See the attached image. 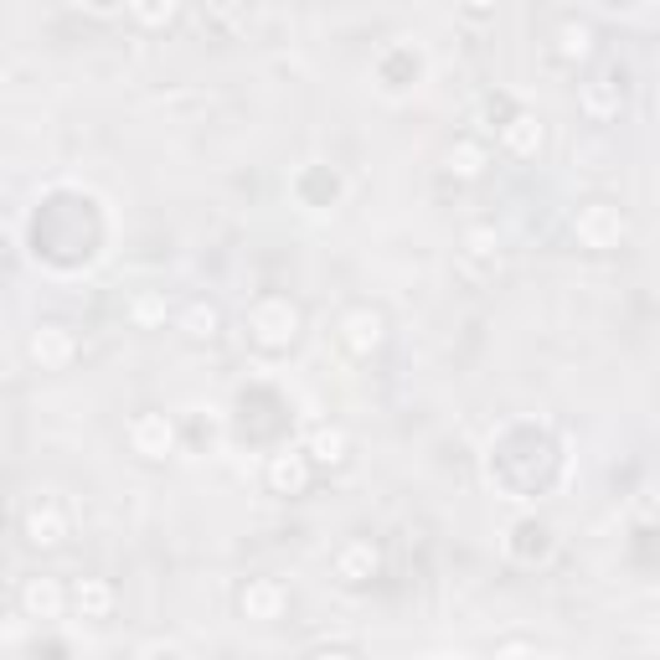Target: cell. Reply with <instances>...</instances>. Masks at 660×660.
Segmentation results:
<instances>
[{
  "label": "cell",
  "instance_id": "obj_1",
  "mask_svg": "<svg viewBox=\"0 0 660 660\" xmlns=\"http://www.w3.org/2000/svg\"><path fill=\"white\" fill-rule=\"evenodd\" d=\"M21 531L32 547H58L68 537V516L58 511V501H32L26 516H21Z\"/></svg>",
  "mask_w": 660,
  "mask_h": 660
},
{
  "label": "cell",
  "instance_id": "obj_2",
  "mask_svg": "<svg viewBox=\"0 0 660 660\" xmlns=\"http://www.w3.org/2000/svg\"><path fill=\"white\" fill-rule=\"evenodd\" d=\"M578 233H583L588 248H614V243L624 237V217L614 212L609 201H594V207L578 217Z\"/></svg>",
  "mask_w": 660,
  "mask_h": 660
},
{
  "label": "cell",
  "instance_id": "obj_3",
  "mask_svg": "<svg viewBox=\"0 0 660 660\" xmlns=\"http://www.w3.org/2000/svg\"><path fill=\"white\" fill-rule=\"evenodd\" d=\"M269 486L284 490V496H300V490L310 486V454H305V449H284V454H273Z\"/></svg>",
  "mask_w": 660,
  "mask_h": 660
},
{
  "label": "cell",
  "instance_id": "obj_4",
  "mask_svg": "<svg viewBox=\"0 0 660 660\" xmlns=\"http://www.w3.org/2000/svg\"><path fill=\"white\" fill-rule=\"evenodd\" d=\"M130 439H135V449L145 454V460H160V454L171 449V424H160L156 413H145V418H135Z\"/></svg>",
  "mask_w": 660,
  "mask_h": 660
},
{
  "label": "cell",
  "instance_id": "obj_5",
  "mask_svg": "<svg viewBox=\"0 0 660 660\" xmlns=\"http://www.w3.org/2000/svg\"><path fill=\"white\" fill-rule=\"evenodd\" d=\"M501 139L516 150V156H531L537 145H542V119H531V114H511L501 124Z\"/></svg>",
  "mask_w": 660,
  "mask_h": 660
},
{
  "label": "cell",
  "instance_id": "obj_6",
  "mask_svg": "<svg viewBox=\"0 0 660 660\" xmlns=\"http://www.w3.org/2000/svg\"><path fill=\"white\" fill-rule=\"evenodd\" d=\"M21 603H26V614H32V620H58V614H62V588L32 578L26 588H21Z\"/></svg>",
  "mask_w": 660,
  "mask_h": 660
},
{
  "label": "cell",
  "instance_id": "obj_7",
  "mask_svg": "<svg viewBox=\"0 0 660 660\" xmlns=\"http://www.w3.org/2000/svg\"><path fill=\"white\" fill-rule=\"evenodd\" d=\"M310 460L315 465H341L346 460V433L341 428H320L310 439Z\"/></svg>",
  "mask_w": 660,
  "mask_h": 660
},
{
  "label": "cell",
  "instance_id": "obj_8",
  "mask_svg": "<svg viewBox=\"0 0 660 660\" xmlns=\"http://www.w3.org/2000/svg\"><path fill=\"white\" fill-rule=\"evenodd\" d=\"M588 52H594V26H588V21H567L563 26V47H558V58H588Z\"/></svg>",
  "mask_w": 660,
  "mask_h": 660
},
{
  "label": "cell",
  "instance_id": "obj_9",
  "mask_svg": "<svg viewBox=\"0 0 660 660\" xmlns=\"http://www.w3.org/2000/svg\"><path fill=\"white\" fill-rule=\"evenodd\" d=\"M73 603H78L83 620H98V614H109V588L88 578V583H78V588H73Z\"/></svg>",
  "mask_w": 660,
  "mask_h": 660
},
{
  "label": "cell",
  "instance_id": "obj_10",
  "mask_svg": "<svg viewBox=\"0 0 660 660\" xmlns=\"http://www.w3.org/2000/svg\"><path fill=\"white\" fill-rule=\"evenodd\" d=\"M130 11H135L145 26H160V21H171L175 0H130Z\"/></svg>",
  "mask_w": 660,
  "mask_h": 660
},
{
  "label": "cell",
  "instance_id": "obj_11",
  "mask_svg": "<svg viewBox=\"0 0 660 660\" xmlns=\"http://www.w3.org/2000/svg\"><path fill=\"white\" fill-rule=\"evenodd\" d=\"M243 609H248V614H253V609H269V614H273V609H279V588H273V583L248 588V594H243Z\"/></svg>",
  "mask_w": 660,
  "mask_h": 660
},
{
  "label": "cell",
  "instance_id": "obj_12",
  "mask_svg": "<svg viewBox=\"0 0 660 660\" xmlns=\"http://www.w3.org/2000/svg\"><path fill=\"white\" fill-rule=\"evenodd\" d=\"M186 326H192L186 335H212V330H217V310H212V305H207V310L196 305V310L186 315Z\"/></svg>",
  "mask_w": 660,
  "mask_h": 660
},
{
  "label": "cell",
  "instance_id": "obj_13",
  "mask_svg": "<svg viewBox=\"0 0 660 660\" xmlns=\"http://www.w3.org/2000/svg\"><path fill=\"white\" fill-rule=\"evenodd\" d=\"M469 11H490V5H496V0H465Z\"/></svg>",
  "mask_w": 660,
  "mask_h": 660
}]
</instances>
